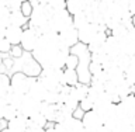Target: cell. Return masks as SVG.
Returning a JSON list of instances; mask_svg holds the SVG:
<instances>
[{
  "label": "cell",
  "instance_id": "1",
  "mask_svg": "<svg viewBox=\"0 0 135 132\" xmlns=\"http://www.w3.org/2000/svg\"><path fill=\"white\" fill-rule=\"evenodd\" d=\"M42 66L40 65V62L32 56L31 52H25L24 56H21L18 59H16L14 67H13V73L14 72H23L30 77H40L42 73ZM11 75V73H10Z\"/></svg>",
  "mask_w": 135,
  "mask_h": 132
},
{
  "label": "cell",
  "instance_id": "2",
  "mask_svg": "<svg viewBox=\"0 0 135 132\" xmlns=\"http://www.w3.org/2000/svg\"><path fill=\"white\" fill-rule=\"evenodd\" d=\"M11 79V90L20 94H28L30 89H31L32 83L35 82L38 77H30L23 72H14L10 75Z\"/></svg>",
  "mask_w": 135,
  "mask_h": 132
},
{
  "label": "cell",
  "instance_id": "3",
  "mask_svg": "<svg viewBox=\"0 0 135 132\" xmlns=\"http://www.w3.org/2000/svg\"><path fill=\"white\" fill-rule=\"evenodd\" d=\"M49 25L55 32H62L63 30L69 28L70 25H73V16L70 14L66 8L58 10L54 13L52 18L49 21Z\"/></svg>",
  "mask_w": 135,
  "mask_h": 132
},
{
  "label": "cell",
  "instance_id": "4",
  "mask_svg": "<svg viewBox=\"0 0 135 132\" xmlns=\"http://www.w3.org/2000/svg\"><path fill=\"white\" fill-rule=\"evenodd\" d=\"M41 34L37 28L34 27H25L23 32V38H21V46L24 48L25 52H34V49L38 46Z\"/></svg>",
  "mask_w": 135,
  "mask_h": 132
},
{
  "label": "cell",
  "instance_id": "5",
  "mask_svg": "<svg viewBox=\"0 0 135 132\" xmlns=\"http://www.w3.org/2000/svg\"><path fill=\"white\" fill-rule=\"evenodd\" d=\"M107 28L108 27L105 24H100V23H96V21H90L86 27H83L82 30H79L80 42L89 45L93 40H94V37L101 31V30H107Z\"/></svg>",
  "mask_w": 135,
  "mask_h": 132
},
{
  "label": "cell",
  "instance_id": "6",
  "mask_svg": "<svg viewBox=\"0 0 135 132\" xmlns=\"http://www.w3.org/2000/svg\"><path fill=\"white\" fill-rule=\"evenodd\" d=\"M41 105H42V101L35 100L30 94H25V99H24V101H23V104H21L18 111H20L21 115L30 118V117H32L34 114L41 113Z\"/></svg>",
  "mask_w": 135,
  "mask_h": 132
},
{
  "label": "cell",
  "instance_id": "7",
  "mask_svg": "<svg viewBox=\"0 0 135 132\" xmlns=\"http://www.w3.org/2000/svg\"><path fill=\"white\" fill-rule=\"evenodd\" d=\"M83 125L84 128L91 131V132H97L101 126L104 125V120L103 117L100 115L99 113L96 111V110H91V111H87L86 114H84L83 117Z\"/></svg>",
  "mask_w": 135,
  "mask_h": 132
},
{
  "label": "cell",
  "instance_id": "8",
  "mask_svg": "<svg viewBox=\"0 0 135 132\" xmlns=\"http://www.w3.org/2000/svg\"><path fill=\"white\" fill-rule=\"evenodd\" d=\"M59 35H61L63 44L66 46H69V48H73L76 44H79L80 42V38H79V30L75 27V25H70L69 28L63 30L62 32H59Z\"/></svg>",
  "mask_w": 135,
  "mask_h": 132
},
{
  "label": "cell",
  "instance_id": "9",
  "mask_svg": "<svg viewBox=\"0 0 135 132\" xmlns=\"http://www.w3.org/2000/svg\"><path fill=\"white\" fill-rule=\"evenodd\" d=\"M23 32L24 28L21 27H16V25H8L6 28V31L3 32L4 38H7V41L14 46V45H21V38H23Z\"/></svg>",
  "mask_w": 135,
  "mask_h": 132
},
{
  "label": "cell",
  "instance_id": "10",
  "mask_svg": "<svg viewBox=\"0 0 135 132\" xmlns=\"http://www.w3.org/2000/svg\"><path fill=\"white\" fill-rule=\"evenodd\" d=\"M30 128V121L27 117L24 115H17L13 118L11 121H8V129L11 132H27Z\"/></svg>",
  "mask_w": 135,
  "mask_h": 132
},
{
  "label": "cell",
  "instance_id": "11",
  "mask_svg": "<svg viewBox=\"0 0 135 132\" xmlns=\"http://www.w3.org/2000/svg\"><path fill=\"white\" fill-rule=\"evenodd\" d=\"M46 93H48L46 87L40 82V79H37L35 82L32 83V86H31V89H30L28 94L31 96V97H34L35 100H38V101H44Z\"/></svg>",
  "mask_w": 135,
  "mask_h": 132
},
{
  "label": "cell",
  "instance_id": "12",
  "mask_svg": "<svg viewBox=\"0 0 135 132\" xmlns=\"http://www.w3.org/2000/svg\"><path fill=\"white\" fill-rule=\"evenodd\" d=\"M89 84H83V83H79V84H76V86H73L70 89V93L69 94L73 97V99L76 101H79V103H82V101L84 99H87V96H89Z\"/></svg>",
  "mask_w": 135,
  "mask_h": 132
},
{
  "label": "cell",
  "instance_id": "13",
  "mask_svg": "<svg viewBox=\"0 0 135 132\" xmlns=\"http://www.w3.org/2000/svg\"><path fill=\"white\" fill-rule=\"evenodd\" d=\"M28 23H30V18L25 17L24 13L21 10L11 11V14H10V25H16V27L25 28V27H28Z\"/></svg>",
  "mask_w": 135,
  "mask_h": 132
},
{
  "label": "cell",
  "instance_id": "14",
  "mask_svg": "<svg viewBox=\"0 0 135 132\" xmlns=\"http://www.w3.org/2000/svg\"><path fill=\"white\" fill-rule=\"evenodd\" d=\"M86 7H87V0H68L66 2V10L72 16L86 11Z\"/></svg>",
  "mask_w": 135,
  "mask_h": 132
},
{
  "label": "cell",
  "instance_id": "15",
  "mask_svg": "<svg viewBox=\"0 0 135 132\" xmlns=\"http://www.w3.org/2000/svg\"><path fill=\"white\" fill-rule=\"evenodd\" d=\"M17 115H20V111H18V108H16L13 104L0 105V117L4 118V120L11 121L13 118H16Z\"/></svg>",
  "mask_w": 135,
  "mask_h": 132
},
{
  "label": "cell",
  "instance_id": "16",
  "mask_svg": "<svg viewBox=\"0 0 135 132\" xmlns=\"http://www.w3.org/2000/svg\"><path fill=\"white\" fill-rule=\"evenodd\" d=\"M30 121V126H34V128H46V125H48V118H46L42 113H37L34 114L32 117L28 118Z\"/></svg>",
  "mask_w": 135,
  "mask_h": 132
},
{
  "label": "cell",
  "instance_id": "17",
  "mask_svg": "<svg viewBox=\"0 0 135 132\" xmlns=\"http://www.w3.org/2000/svg\"><path fill=\"white\" fill-rule=\"evenodd\" d=\"M63 124L68 126V129L70 132H83L84 129V125H83V121L82 120H78L75 117H69L63 121Z\"/></svg>",
  "mask_w": 135,
  "mask_h": 132
},
{
  "label": "cell",
  "instance_id": "18",
  "mask_svg": "<svg viewBox=\"0 0 135 132\" xmlns=\"http://www.w3.org/2000/svg\"><path fill=\"white\" fill-rule=\"evenodd\" d=\"M11 91V79L7 73L0 75V97H6Z\"/></svg>",
  "mask_w": 135,
  "mask_h": 132
},
{
  "label": "cell",
  "instance_id": "19",
  "mask_svg": "<svg viewBox=\"0 0 135 132\" xmlns=\"http://www.w3.org/2000/svg\"><path fill=\"white\" fill-rule=\"evenodd\" d=\"M65 72V84L68 86H76L79 84V75H78V70L76 69H63Z\"/></svg>",
  "mask_w": 135,
  "mask_h": 132
},
{
  "label": "cell",
  "instance_id": "20",
  "mask_svg": "<svg viewBox=\"0 0 135 132\" xmlns=\"http://www.w3.org/2000/svg\"><path fill=\"white\" fill-rule=\"evenodd\" d=\"M90 17H89V14L86 11H83V13H79V14H76L73 16V25L78 30H82L83 27H86V25L90 23Z\"/></svg>",
  "mask_w": 135,
  "mask_h": 132
},
{
  "label": "cell",
  "instance_id": "21",
  "mask_svg": "<svg viewBox=\"0 0 135 132\" xmlns=\"http://www.w3.org/2000/svg\"><path fill=\"white\" fill-rule=\"evenodd\" d=\"M44 101L48 104H59L61 103V93L59 91H48Z\"/></svg>",
  "mask_w": 135,
  "mask_h": 132
},
{
  "label": "cell",
  "instance_id": "22",
  "mask_svg": "<svg viewBox=\"0 0 135 132\" xmlns=\"http://www.w3.org/2000/svg\"><path fill=\"white\" fill-rule=\"evenodd\" d=\"M34 7H35V6H34V3L31 2V0H24L23 4H21L20 10L24 13L25 17H28V18H30V17L32 16V13H34Z\"/></svg>",
  "mask_w": 135,
  "mask_h": 132
},
{
  "label": "cell",
  "instance_id": "23",
  "mask_svg": "<svg viewBox=\"0 0 135 132\" xmlns=\"http://www.w3.org/2000/svg\"><path fill=\"white\" fill-rule=\"evenodd\" d=\"M79 66V56L75 53H69L68 55V59H66V66L65 69H76Z\"/></svg>",
  "mask_w": 135,
  "mask_h": 132
},
{
  "label": "cell",
  "instance_id": "24",
  "mask_svg": "<svg viewBox=\"0 0 135 132\" xmlns=\"http://www.w3.org/2000/svg\"><path fill=\"white\" fill-rule=\"evenodd\" d=\"M11 49H13V45L7 41V38L4 37L0 38V52H2V55H10Z\"/></svg>",
  "mask_w": 135,
  "mask_h": 132
},
{
  "label": "cell",
  "instance_id": "25",
  "mask_svg": "<svg viewBox=\"0 0 135 132\" xmlns=\"http://www.w3.org/2000/svg\"><path fill=\"white\" fill-rule=\"evenodd\" d=\"M48 6L52 8L54 11L62 10V8H66V0H51L48 3Z\"/></svg>",
  "mask_w": 135,
  "mask_h": 132
},
{
  "label": "cell",
  "instance_id": "26",
  "mask_svg": "<svg viewBox=\"0 0 135 132\" xmlns=\"http://www.w3.org/2000/svg\"><path fill=\"white\" fill-rule=\"evenodd\" d=\"M24 53H25V51H24L23 46L21 45H14L13 49H11V52H10V56L14 58V59H18L21 56H24Z\"/></svg>",
  "mask_w": 135,
  "mask_h": 132
},
{
  "label": "cell",
  "instance_id": "27",
  "mask_svg": "<svg viewBox=\"0 0 135 132\" xmlns=\"http://www.w3.org/2000/svg\"><path fill=\"white\" fill-rule=\"evenodd\" d=\"M80 107H82L84 111H91L93 108H94V101H93L90 97H87V99H84L82 103H80Z\"/></svg>",
  "mask_w": 135,
  "mask_h": 132
},
{
  "label": "cell",
  "instance_id": "28",
  "mask_svg": "<svg viewBox=\"0 0 135 132\" xmlns=\"http://www.w3.org/2000/svg\"><path fill=\"white\" fill-rule=\"evenodd\" d=\"M84 114H86V111H84V110H83V108H82V107H80V105H79V107H78V108H76L75 111H73V115H72V117L78 118V120H83Z\"/></svg>",
  "mask_w": 135,
  "mask_h": 132
},
{
  "label": "cell",
  "instance_id": "29",
  "mask_svg": "<svg viewBox=\"0 0 135 132\" xmlns=\"http://www.w3.org/2000/svg\"><path fill=\"white\" fill-rule=\"evenodd\" d=\"M55 132H70L63 122H55Z\"/></svg>",
  "mask_w": 135,
  "mask_h": 132
},
{
  "label": "cell",
  "instance_id": "30",
  "mask_svg": "<svg viewBox=\"0 0 135 132\" xmlns=\"http://www.w3.org/2000/svg\"><path fill=\"white\" fill-rule=\"evenodd\" d=\"M6 129H8V121L4 120V118H2V120H0V132L6 131Z\"/></svg>",
  "mask_w": 135,
  "mask_h": 132
},
{
  "label": "cell",
  "instance_id": "31",
  "mask_svg": "<svg viewBox=\"0 0 135 132\" xmlns=\"http://www.w3.org/2000/svg\"><path fill=\"white\" fill-rule=\"evenodd\" d=\"M128 10L132 16H135V0H129V6H128Z\"/></svg>",
  "mask_w": 135,
  "mask_h": 132
},
{
  "label": "cell",
  "instance_id": "32",
  "mask_svg": "<svg viewBox=\"0 0 135 132\" xmlns=\"http://www.w3.org/2000/svg\"><path fill=\"white\" fill-rule=\"evenodd\" d=\"M27 132H46L45 128H34V126H30Z\"/></svg>",
  "mask_w": 135,
  "mask_h": 132
},
{
  "label": "cell",
  "instance_id": "33",
  "mask_svg": "<svg viewBox=\"0 0 135 132\" xmlns=\"http://www.w3.org/2000/svg\"><path fill=\"white\" fill-rule=\"evenodd\" d=\"M132 27L135 28V16H132Z\"/></svg>",
  "mask_w": 135,
  "mask_h": 132
},
{
  "label": "cell",
  "instance_id": "34",
  "mask_svg": "<svg viewBox=\"0 0 135 132\" xmlns=\"http://www.w3.org/2000/svg\"><path fill=\"white\" fill-rule=\"evenodd\" d=\"M132 94H135V83L132 84Z\"/></svg>",
  "mask_w": 135,
  "mask_h": 132
},
{
  "label": "cell",
  "instance_id": "35",
  "mask_svg": "<svg viewBox=\"0 0 135 132\" xmlns=\"http://www.w3.org/2000/svg\"><path fill=\"white\" fill-rule=\"evenodd\" d=\"M66 2H68V0H66Z\"/></svg>",
  "mask_w": 135,
  "mask_h": 132
}]
</instances>
